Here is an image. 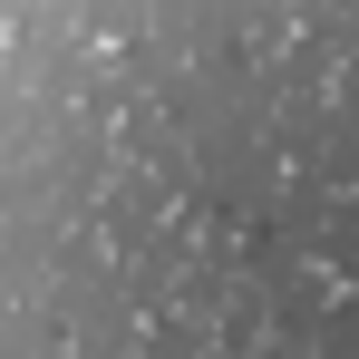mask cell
<instances>
[{"mask_svg": "<svg viewBox=\"0 0 359 359\" xmlns=\"http://www.w3.org/2000/svg\"><path fill=\"white\" fill-rule=\"evenodd\" d=\"M0 359H359V0H0Z\"/></svg>", "mask_w": 359, "mask_h": 359, "instance_id": "obj_1", "label": "cell"}]
</instances>
